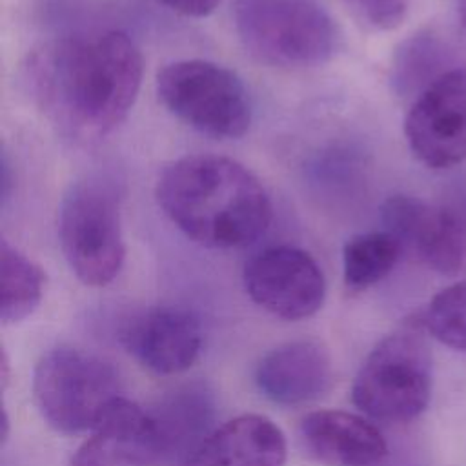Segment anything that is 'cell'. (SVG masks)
<instances>
[{"label":"cell","instance_id":"cell-1","mask_svg":"<svg viewBox=\"0 0 466 466\" xmlns=\"http://www.w3.org/2000/svg\"><path fill=\"white\" fill-rule=\"evenodd\" d=\"M25 80L33 100L66 137L91 144L131 111L142 82V55L115 29L66 36L31 53Z\"/></svg>","mask_w":466,"mask_h":466},{"label":"cell","instance_id":"cell-2","mask_svg":"<svg viewBox=\"0 0 466 466\" xmlns=\"http://www.w3.org/2000/svg\"><path fill=\"white\" fill-rule=\"evenodd\" d=\"M155 197L187 238L213 249L248 246L271 222V200L260 180L220 155L173 160L162 169Z\"/></svg>","mask_w":466,"mask_h":466},{"label":"cell","instance_id":"cell-3","mask_svg":"<svg viewBox=\"0 0 466 466\" xmlns=\"http://www.w3.org/2000/svg\"><path fill=\"white\" fill-rule=\"evenodd\" d=\"M420 319L386 335L362 362L351 388L353 404L373 419L408 422L431 397V353L419 333Z\"/></svg>","mask_w":466,"mask_h":466},{"label":"cell","instance_id":"cell-4","mask_svg":"<svg viewBox=\"0 0 466 466\" xmlns=\"http://www.w3.org/2000/svg\"><path fill=\"white\" fill-rule=\"evenodd\" d=\"M235 29L262 62L313 67L337 49V27L315 0H233Z\"/></svg>","mask_w":466,"mask_h":466},{"label":"cell","instance_id":"cell-5","mask_svg":"<svg viewBox=\"0 0 466 466\" xmlns=\"http://www.w3.org/2000/svg\"><path fill=\"white\" fill-rule=\"evenodd\" d=\"M60 244L76 279L93 288L109 284L122 269L126 244L120 195L102 177H86L69 186L60 204Z\"/></svg>","mask_w":466,"mask_h":466},{"label":"cell","instance_id":"cell-6","mask_svg":"<svg viewBox=\"0 0 466 466\" xmlns=\"http://www.w3.org/2000/svg\"><path fill=\"white\" fill-rule=\"evenodd\" d=\"M33 393L42 417L62 433L91 431L106 408L122 397L116 370L75 348H55L40 357Z\"/></svg>","mask_w":466,"mask_h":466},{"label":"cell","instance_id":"cell-7","mask_svg":"<svg viewBox=\"0 0 466 466\" xmlns=\"http://www.w3.org/2000/svg\"><path fill=\"white\" fill-rule=\"evenodd\" d=\"M162 104L193 129L215 138H238L251 124L242 80L208 60H177L157 73Z\"/></svg>","mask_w":466,"mask_h":466},{"label":"cell","instance_id":"cell-8","mask_svg":"<svg viewBox=\"0 0 466 466\" xmlns=\"http://www.w3.org/2000/svg\"><path fill=\"white\" fill-rule=\"evenodd\" d=\"M411 153L431 169L466 160V69L439 73L419 93L404 120Z\"/></svg>","mask_w":466,"mask_h":466},{"label":"cell","instance_id":"cell-9","mask_svg":"<svg viewBox=\"0 0 466 466\" xmlns=\"http://www.w3.org/2000/svg\"><path fill=\"white\" fill-rule=\"evenodd\" d=\"M249 299L284 320L315 315L326 299V279L317 260L293 246H273L253 255L242 271Z\"/></svg>","mask_w":466,"mask_h":466},{"label":"cell","instance_id":"cell-10","mask_svg":"<svg viewBox=\"0 0 466 466\" xmlns=\"http://www.w3.org/2000/svg\"><path fill=\"white\" fill-rule=\"evenodd\" d=\"M380 218L402 251L444 277L466 275V215L435 208L420 198L393 195L380 206Z\"/></svg>","mask_w":466,"mask_h":466},{"label":"cell","instance_id":"cell-11","mask_svg":"<svg viewBox=\"0 0 466 466\" xmlns=\"http://www.w3.org/2000/svg\"><path fill=\"white\" fill-rule=\"evenodd\" d=\"M164 455L153 413L126 397L115 399L71 457V466H146Z\"/></svg>","mask_w":466,"mask_h":466},{"label":"cell","instance_id":"cell-12","mask_svg":"<svg viewBox=\"0 0 466 466\" xmlns=\"http://www.w3.org/2000/svg\"><path fill=\"white\" fill-rule=\"evenodd\" d=\"M124 342L147 370L158 375H175L187 370L198 357L202 329L186 309L157 308L127 326Z\"/></svg>","mask_w":466,"mask_h":466},{"label":"cell","instance_id":"cell-13","mask_svg":"<svg viewBox=\"0 0 466 466\" xmlns=\"http://www.w3.org/2000/svg\"><path fill=\"white\" fill-rule=\"evenodd\" d=\"M299 437L306 453L326 466H373L388 453L382 433L350 411H311L302 417Z\"/></svg>","mask_w":466,"mask_h":466},{"label":"cell","instance_id":"cell-14","mask_svg":"<svg viewBox=\"0 0 466 466\" xmlns=\"http://www.w3.org/2000/svg\"><path fill=\"white\" fill-rule=\"evenodd\" d=\"M331 379V359L313 340L286 342L266 353L255 370L258 390L286 406L319 399L328 391Z\"/></svg>","mask_w":466,"mask_h":466},{"label":"cell","instance_id":"cell-15","mask_svg":"<svg viewBox=\"0 0 466 466\" xmlns=\"http://www.w3.org/2000/svg\"><path fill=\"white\" fill-rule=\"evenodd\" d=\"M286 437L268 417L246 413L211 431L182 466H284Z\"/></svg>","mask_w":466,"mask_h":466},{"label":"cell","instance_id":"cell-16","mask_svg":"<svg viewBox=\"0 0 466 466\" xmlns=\"http://www.w3.org/2000/svg\"><path fill=\"white\" fill-rule=\"evenodd\" d=\"M46 275L20 249L0 240V320L15 324L27 319L42 300Z\"/></svg>","mask_w":466,"mask_h":466},{"label":"cell","instance_id":"cell-17","mask_svg":"<svg viewBox=\"0 0 466 466\" xmlns=\"http://www.w3.org/2000/svg\"><path fill=\"white\" fill-rule=\"evenodd\" d=\"M402 248L384 231H370L351 237L342 249L344 282L351 289H366L380 282L397 264Z\"/></svg>","mask_w":466,"mask_h":466},{"label":"cell","instance_id":"cell-18","mask_svg":"<svg viewBox=\"0 0 466 466\" xmlns=\"http://www.w3.org/2000/svg\"><path fill=\"white\" fill-rule=\"evenodd\" d=\"M162 442L164 455L173 453V450H186V461L206 439V420L209 417V402L202 391H182L169 399L158 413H153ZM184 461V462H186ZM182 462V464H184Z\"/></svg>","mask_w":466,"mask_h":466},{"label":"cell","instance_id":"cell-19","mask_svg":"<svg viewBox=\"0 0 466 466\" xmlns=\"http://www.w3.org/2000/svg\"><path fill=\"white\" fill-rule=\"evenodd\" d=\"M433 339L466 351V280L441 289L419 317Z\"/></svg>","mask_w":466,"mask_h":466},{"label":"cell","instance_id":"cell-20","mask_svg":"<svg viewBox=\"0 0 466 466\" xmlns=\"http://www.w3.org/2000/svg\"><path fill=\"white\" fill-rule=\"evenodd\" d=\"M370 25L380 31L397 29L408 13V0H344Z\"/></svg>","mask_w":466,"mask_h":466},{"label":"cell","instance_id":"cell-21","mask_svg":"<svg viewBox=\"0 0 466 466\" xmlns=\"http://www.w3.org/2000/svg\"><path fill=\"white\" fill-rule=\"evenodd\" d=\"M167 9L191 18H204L211 15L222 0H157Z\"/></svg>","mask_w":466,"mask_h":466},{"label":"cell","instance_id":"cell-22","mask_svg":"<svg viewBox=\"0 0 466 466\" xmlns=\"http://www.w3.org/2000/svg\"><path fill=\"white\" fill-rule=\"evenodd\" d=\"M457 15L461 25L466 29V0H457Z\"/></svg>","mask_w":466,"mask_h":466}]
</instances>
